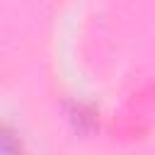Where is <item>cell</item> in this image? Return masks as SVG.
<instances>
[{
  "label": "cell",
  "instance_id": "1",
  "mask_svg": "<svg viewBox=\"0 0 155 155\" xmlns=\"http://www.w3.org/2000/svg\"><path fill=\"white\" fill-rule=\"evenodd\" d=\"M19 148L22 143L17 140V136L7 126H0V153H17Z\"/></svg>",
  "mask_w": 155,
  "mask_h": 155
}]
</instances>
